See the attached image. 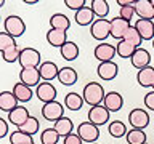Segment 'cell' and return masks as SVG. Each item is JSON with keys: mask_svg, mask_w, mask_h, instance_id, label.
<instances>
[{"mask_svg": "<svg viewBox=\"0 0 154 144\" xmlns=\"http://www.w3.org/2000/svg\"><path fill=\"white\" fill-rule=\"evenodd\" d=\"M82 96H84V101L90 107L93 106H100L103 104L104 101V96H106V91L103 88L101 83H96V82H90V83L85 85L84 91H82Z\"/></svg>", "mask_w": 154, "mask_h": 144, "instance_id": "obj_1", "label": "cell"}, {"mask_svg": "<svg viewBox=\"0 0 154 144\" xmlns=\"http://www.w3.org/2000/svg\"><path fill=\"white\" fill-rule=\"evenodd\" d=\"M42 56L40 51L35 50V48H23L21 50V56H19V64H21V69H27V67H40L42 64Z\"/></svg>", "mask_w": 154, "mask_h": 144, "instance_id": "obj_2", "label": "cell"}, {"mask_svg": "<svg viewBox=\"0 0 154 144\" xmlns=\"http://www.w3.org/2000/svg\"><path fill=\"white\" fill-rule=\"evenodd\" d=\"M77 134L80 136V139L84 142L93 144L100 138V127H96L91 122H82L77 125Z\"/></svg>", "mask_w": 154, "mask_h": 144, "instance_id": "obj_3", "label": "cell"}, {"mask_svg": "<svg viewBox=\"0 0 154 144\" xmlns=\"http://www.w3.org/2000/svg\"><path fill=\"white\" fill-rule=\"evenodd\" d=\"M40 112H42V117L48 120V122H58L60 118L64 117V107L58 101H51V103L43 104Z\"/></svg>", "mask_w": 154, "mask_h": 144, "instance_id": "obj_4", "label": "cell"}, {"mask_svg": "<svg viewBox=\"0 0 154 144\" xmlns=\"http://www.w3.org/2000/svg\"><path fill=\"white\" fill-rule=\"evenodd\" d=\"M3 27H5V32H7L8 35L14 37V38L21 37L23 34L26 32V24H24V21L19 16H16V14H11V16H8L5 19Z\"/></svg>", "mask_w": 154, "mask_h": 144, "instance_id": "obj_5", "label": "cell"}, {"mask_svg": "<svg viewBox=\"0 0 154 144\" xmlns=\"http://www.w3.org/2000/svg\"><path fill=\"white\" fill-rule=\"evenodd\" d=\"M90 34L95 40L103 43L111 35V21H108V19H96L90 26Z\"/></svg>", "mask_w": 154, "mask_h": 144, "instance_id": "obj_6", "label": "cell"}, {"mask_svg": "<svg viewBox=\"0 0 154 144\" xmlns=\"http://www.w3.org/2000/svg\"><path fill=\"white\" fill-rule=\"evenodd\" d=\"M128 123L132 125V128H138V130H144L149 125V114L144 109H132L128 114Z\"/></svg>", "mask_w": 154, "mask_h": 144, "instance_id": "obj_7", "label": "cell"}, {"mask_svg": "<svg viewBox=\"0 0 154 144\" xmlns=\"http://www.w3.org/2000/svg\"><path fill=\"white\" fill-rule=\"evenodd\" d=\"M109 115H111V112L104 107V104L93 106L88 110V122H91L96 127H101V125L109 122Z\"/></svg>", "mask_w": 154, "mask_h": 144, "instance_id": "obj_8", "label": "cell"}, {"mask_svg": "<svg viewBox=\"0 0 154 144\" xmlns=\"http://www.w3.org/2000/svg\"><path fill=\"white\" fill-rule=\"evenodd\" d=\"M40 80L42 77H40V72H38V67H27V69H21V72H19V82L27 85L29 88L38 86L42 83Z\"/></svg>", "mask_w": 154, "mask_h": 144, "instance_id": "obj_9", "label": "cell"}, {"mask_svg": "<svg viewBox=\"0 0 154 144\" xmlns=\"http://www.w3.org/2000/svg\"><path fill=\"white\" fill-rule=\"evenodd\" d=\"M96 74L101 80L109 82L114 80L119 74V66L116 64L114 61H106V62H100L98 67H96Z\"/></svg>", "mask_w": 154, "mask_h": 144, "instance_id": "obj_10", "label": "cell"}, {"mask_svg": "<svg viewBox=\"0 0 154 144\" xmlns=\"http://www.w3.org/2000/svg\"><path fill=\"white\" fill-rule=\"evenodd\" d=\"M56 94H58V91L50 82H42V83L35 88V96L42 101L43 104L56 101Z\"/></svg>", "mask_w": 154, "mask_h": 144, "instance_id": "obj_11", "label": "cell"}, {"mask_svg": "<svg viewBox=\"0 0 154 144\" xmlns=\"http://www.w3.org/2000/svg\"><path fill=\"white\" fill-rule=\"evenodd\" d=\"M130 27H132V24L128 21H125V19H122L120 16L111 19V37L120 42L125 37V34H127Z\"/></svg>", "mask_w": 154, "mask_h": 144, "instance_id": "obj_12", "label": "cell"}, {"mask_svg": "<svg viewBox=\"0 0 154 144\" xmlns=\"http://www.w3.org/2000/svg\"><path fill=\"white\" fill-rule=\"evenodd\" d=\"M93 55H95V58L100 62H106V61H112V58L117 55V51H116V46L114 45L103 42V43H100V45L95 46Z\"/></svg>", "mask_w": 154, "mask_h": 144, "instance_id": "obj_13", "label": "cell"}, {"mask_svg": "<svg viewBox=\"0 0 154 144\" xmlns=\"http://www.w3.org/2000/svg\"><path fill=\"white\" fill-rule=\"evenodd\" d=\"M130 62H132V66L135 69L141 70V69H144V67H148L151 64V55H149V51L146 48L140 46V48H137V51L133 53V56L130 58Z\"/></svg>", "mask_w": 154, "mask_h": 144, "instance_id": "obj_14", "label": "cell"}, {"mask_svg": "<svg viewBox=\"0 0 154 144\" xmlns=\"http://www.w3.org/2000/svg\"><path fill=\"white\" fill-rule=\"evenodd\" d=\"M29 117H31V114H29V110L24 107V106H18L16 109H13L11 112L8 114V122L14 125V127L21 128L24 123L29 120Z\"/></svg>", "mask_w": 154, "mask_h": 144, "instance_id": "obj_15", "label": "cell"}, {"mask_svg": "<svg viewBox=\"0 0 154 144\" xmlns=\"http://www.w3.org/2000/svg\"><path fill=\"white\" fill-rule=\"evenodd\" d=\"M135 13L140 19H154V7L151 0H137L135 2Z\"/></svg>", "mask_w": 154, "mask_h": 144, "instance_id": "obj_16", "label": "cell"}, {"mask_svg": "<svg viewBox=\"0 0 154 144\" xmlns=\"http://www.w3.org/2000/svg\"><path fill=\"white\" fill-rule=\"evenodd\" d=\"M103 104L109 112H119L124 106V98L120 96V93H117V91H109V93H106V96H104Z\"/></svg>", "mask_w": 154, "mask_h": 144, "instance_id": "obj_17", "label": "cell"}, {"mask_svg": "<svg viewBox=\"0 0 154 144\" xmlns=\"http://www.w3.org/2000/svg\"><path fill=\"white\" fill-rule=\"evenodd\" d=\"M38 72H40V77L43 82H53L55 79H58L60 69L53 61H43L40 67H38Z\"/></svg>", "mask_w": 154, "mask_h": 144, "instance_id": "obj_18", "label": "cell"}, {"mask_svg": "<svg viewBox=\"0 0 154 144\" xmlns=\"http://www.w3.org/2000/svg\"><path fill=\"white\" fill-rule=\"evenodd\" d=\"M135 29L141 35L143 40H154V21L149 19H137Z\"/></svg>", "mask_w": 154, "mask_h": 144, "instance_id": "obj_19", "label": "cell"}, {"mask_svg": "<svg viewBox=\"0 0 154 144\" xmlns=\"http://www.w3.org/2000/svg\"><path fill=\"white\" fill-rule=\"evenodd\" d=\"M74 19H75V22L79 24V26L85 27V26H91V24L96 21V16H95L93 10H91L90 7H84L82 10L74 13Z\"/></svg>", "mask_w": 154, "mask_h": 144, "instance_id": "obj_20", "label": "cell"}, {"mask_svg": "<svg viewBox=\"0 0 154 144\" xmlns=\"http://www.w3.org/2000/svg\"><path fill=\"white\" fill-rule=\"evenodd\" d=\"M18 98L14 96L13 91H2L0 93V109L3 110V112H11L13 109L18 107Z\"/></svg>", "mask_w": 154, "mask_h": 144, "instance_id": "obj_21", "label": "cell"}, {"mask_svg": "<svg viewBox=\"0 0 154 144\" xmlns=\"http://www.w3.org/2000/svg\"><path fill=\"white\" fill-rule=\"evenodd\" d=\"M137 82L140 86H144V88H152L154 86V67L148 66L144 69L138 70L137 74Z\"/></svg>", "mask_w": 154, "mask_h": 144, "instance_id": "obj_22", "label": "cell"}, {"mask_svg": "<svg viewBox=\"0 0 154 144\" xmlns=\"http://www.w3.org/2000/svg\"><path fill=\"white\" fill-rule=\"evenodd\" d=\"M53 128L58 131V134L64 139L66 136H69V134H72L74 133V122L69 118V117H63V118H60L58 122H55V125H53Z\"/></svg>", "mask_w": 154, "mask_h": 144, "instance_id": "obj_23", "label": "cell"}, {"mask_svg": "<svg viewBox=\"0 0 154 144\" xmlns=\"http://www.w3.org/2000/svg\"><path fill=\"white\" fill-rule=\"evenodd\" d=\"M77 79H79V75H77V70L74 69V67H63V69H60V74H58V80H60L61 85L64 86H71L74 85Z\"/></svg>", "mask_w": 154, "mask_h": 144, "instance_id": "obj_24", "label": "cell"}, {"mask_svg": "<svg viewBox=\"0 0 154 144\" xmlns=\"http://www.w3.org/2000/svg\"><path fill=\"white\" fill-rule=\"evenodd\" d=\"M47 42L50 43L51 46H56V48H61L67 40V32L64 31H56V29H50L47 32Z\"/></svg>", "mask_w": 154, "mask_h": 144, "instance_id": "obj_25", "label": "cell"}, {"mask_svg": "<svg viewBox=\"0 0 154 144\" xmlns=\"http://www.w3.org/2000/svg\"><path fill=\"white\" fill-rule=\"evenodd\" d=\"M71 27V21L66 14L63 13H55L50 18V29H56V31H67Z\"/></svg>", "mask_w": 154, "mask_h": 144, "instance_id": "obj_26", "label": "cell"}, {"mask_svg": "<svg viewBox=\"0 0 154 144\" xmlns=\"http://www.w3.org/2000/svg\"><path fill=\"white\" fill-rule=\"evenodd\" d=\"M84 96L75 93V91H71L64 96V106L69 110H80L82 106H84Z\"/></svg>", "mask_w": 154, "mask_h": 144, "instance_id": "obj_27", "label": "cell"}, {"mask_svg": "<svg viewBox=\"0 0 154 144\" xmlns=\"http://www.w3.org/2000/svg\"><path fill=\"white\" fill-rule=\"evenodd\" d=\"M90 8L93 10L96 19H104L109 14V3L106 0H91Z\"/></svg>", "mask_w": 154, "mask_h": 144, "instance_id": "obj_28", "label": "cell"}, {"mask_svg": "<svg viewBox=\"0 0 154 144\" xmlns=\"http://www.w3.org/2000/svg\"><path fill=\"white\" fill-rule=\"evenodd\" d=\"M60 51H61V56L64 58L66 61H74V59H77V58H79V53H80L79 46H77V43H74V42H66L64 45L60 48Z\"/></svg>", "mask_w": 154, "mask_h": 144, "instance_id": "obj_29", "label": "cell"}, {"mask_svg": "<svg viewBox=\"0 0 154 144\" xmlns=\"http://www.w3.org/2000/svg\"><path fill=\"white\" fill-rule=\"evenodd\" d=\"M13 93L18 98L19 103H27V101H31V98H32V90L29 88L27 85L21 83V82H19V83H14Z\"/></svg>", "mask_w": 154, "mask_h": 144, "instance_id": "obj_30", "label": "cell"}, {"mask_svg": "<svg viewBox=\"0 0 154 144\" xmlns=\"http://www.w3.org/2000/svg\"><path fill=\"white\" fill-rule=\"evenodd\" d=\"M116 51H117L119 58H124V59H128V58L133 56V53L137 51V46L132 45L127 40H120L117 45H116Z\"/></svg>", "mask_w": 154, "mask_h": 144, "instance_id": "obj_31", "label": "cell"}, {"mask_svg": "<svg viewBox=\"0 0 154 144\" xmlns=\"http://www.w3.org/2000/svg\"><path fill=\"white\" fill-rule=\"evenodd\" d=\"M125 139H127V144H146L148 136H146V133H144V130L132 128V130H128Z\"/></svg>", "mask_w": 154, "mask_h": 144, "instance_id": "obj_32", "label": "cell"}, {"mask_svg": "<svg viewBox=\"0 0 154 144\" xmlns=\"http://www.w3.org/2000/svg\"><path fill=\"white\" fill-rule=\"evenodd\" d=\"M108 131H109L111 136L116 138V139H119V138H122V136H127V133H128L125 123L120 122V120H114V122H111L109 127H108Z\"/></svg>", "mask_w": 154, "mask_h": 144, "instance_id": "obj_33", "label": "cell"}, {"mask_svg": "<svg viewBox=\"0 0 154 144\" xmlns=\"http://www.w3.org/2000/svg\"><path fill=\"white\" fill-rule=\"evenodd\" d=\"M10 144H35L31 134L23 133L21 130H16L10 134Z\"/></svg>", "mask_w": 154, "mask_h": 144, "instance_id": "obj_34", "label": "cell"}, {"mask_svg": "<svg viewBox=\"0 0 154 144\" xmlns=\"http://www.w3.org/2000/svg\"><path fill=\"white\" fill-rule=\"evenodd\" d=\"M60 138L61 136L58 134V131L55 128H47L40 134V144H58Z\"/></svg>", "mask_w": 154, "mask_h": 144, "instance_id": "obj_35", "label": "cell"}, {"mask_svg": "<svg viewBox=\"0 0 154 144\" xmlns=\"http://www.w3.org/2000/svg\"><path fill=\"white\" fill-rule=\"evenodd\" d=\"M38 128H40V122H38V118H35V117H29V120L26 123L23 125L21 128H18V130H21L23 133H26V134H35L37 131H38Z\"/></svg>", "mask_w": 154, "mask_h": 144, "instance_id": "obj_36", "label": "cell"}, {"mask_svg": "<svg viewBox=\"0 0 154 144\" xmlns=\"http://www.w3.org/2000/svg\"><path fill=\"white\" fill-rule=\"evenodd\" d=\"M122 40H127V42H130L132 45H135L137 48H140V45H141V42H143V38H141V35L138 34V31L135 29V26H132L127 31V34H125V37L122 38Z\"/></svg>", "mask_w": 154, "mask_h": 144, "instance_id": "obj_37", "label": "cell"}, {"mask_svg": "<svg viewBox=\"0 0 154 144\" xmlns=\"http://www.w3.org/2000/svg\"><path fill=\"white\" fill-rule=\"evenodd\" d=\"M19 56H21V50L18 46H11L8 50L2 51V58L5 62H16L19 61Z\"/></svg>", "mask_w": 154, "mask_h": 144, "instance_id": "obj_38", "label": "cell"}, {"mask_svg": "<svg viewBox=\"0 0 154 144\" xmlns=\"http://www.w3.org/2000/svg\"><path fill=\"white\" fill-rule=\"evenodd\" d=\"M11 46H18L16 45V38L8 35L7 32H2L0 34V51H5V50H8V48H11Z\"/></svg>", "mask_w": 154, "mask_h": 144, "instance_id": "obj_39", "label": "cell"}, {"mask_svg": "<svg viewBox=\"0 0 154 144\" xmlns=\"http://www.w3.org/2000/svg\"><path fill=\"white\" fill-rule=\"evenodd\" d=\"M64 5L69 10H74L75 11H79V10H82L84 7H87V2L85 0H64Z\"/></svg>", "mask_w": 154, "mask_h": 144, "instance_id": "obj_40", "label": "cell"}, {"mask_svg": "<svg viewBox=\"0 0 154 144\" xmlns=\"http://www.w3.org/2000/svg\"><path fill=\"white\" fill-rule=\"evenodd\" d=\"M135 5L133 7H124V8H120V13H119V16L122 18V19H125V21H132L133 19V16H135Z\"/></svg>", "mask_w": 154, "mask_h": 144, "instance_id": "obj_41", "label": "cell"}, {"mask_svg": "<svg viewBox=\"0 0 154 144\" xmlns=\"http://www.w3.org/2000/svg\"><path fill=\"white\" fill-rule=\"evenodd\" d=\"M144 106H146V109L154 110V90L148 91V93L144 94Z\"/></svg>", "mask_w": 154, "mask_h": 144, "instance_id": "obj_42", "label": "cell"}, {"mask_svg": "<svg viewBox=\"0 0 154 144\" xmlns=\"http://www.w3.org/2000/svg\"><path fill=\"white\" fill-rule=\"evenodd\" d=\"M64 144H84V141L80 139V136L77 133H72L64 138Z\"/></svg>", "mask_w": 154, "mask_h": 144, "instance_id": "obj_43", "label": "cell"}, {"mask_svg": "<svg viewBox=\"0 0 154 144\" xmlns=\"http://www.w3.org/2000/svg\"><path fill=\"white\" fill-rule=\"evenodd\" d=\"M8 134V122L5 118H0V138H5Z\"/></svg>", "mask_w": 154, "mask_h": 144, "instance_id": "obj_44", "label": "cell"}, {"mask_svg": "<svg viewBox=\"0 0 154 144\" xmlns=\"http://www.w3.org/2000/svg\"><path fill=\"white\" fill-rule=\"evenodd\" d=\"M137 0H117V5H120V8L124 7H133Z\"/></svg>", "mask_w": 154, "mask_h": 144, "instance_id": "obj_45", "label": "cell"}, {"mask_svg": "<svg viewBox=\"0 0 154 144\" xmlns=\"http://www.w3.org/2000/svg\"><path fill=\"white\" fill-rule=\"evenodd\" d=\"M24 3H26V5H37L38 2H37V0H24Z\"/></svg>", "mask_w": 154, "mask_h": 144, "instance_id": "obj_46", "label": "cell"}, {"mask_svg": "<svg viewBox=\"0 0 154 144\" xmlns=\"http://www.w3.org/2000/svg\"><path fill=\"white\" fill-rule=\"evenodd\" d=\"M151 2H152V7H154V0H151Z\"/></svg>", "mask_w": 154, "mask_h": 144, "instance_id": "obj_47", "label": "cell"}, {"mask_svg": "<svg viewBox=\"0 0 154 144\" xmlns=\"http://www.w3.org/2000/svg\"><path fill=\"white\" fill-rule=\"evenodd\" d=\"M152 48H154V40H152Z\"/></svg>", "mask_w": 154, "mask_h": 144, "instance_id": "obj_48", "label": "cell"}, {"mask_svg": "<svg viewBox=\"0 0 154 144\" xmlns=\"http://www.w3.org/2000/svg\"><path fill=\"white\" fill-rule=\"evenodd\" d=\"M93 144H98V142H93Z\"/></svg>", "mask_w": 154, "mask_h": 144, "instance_id": "obj_49", "label": "cell"}, {"mask_svg": "<svg viewBox=\"0 0 154 144\" xmlns=\"http://www.w3.org/2000/svg\"><path fill=\"white\" fill-rule=\"evenodd\" d=\"M152 90H154V86H152Z\"/></svg>", "mask_w": 154, "mask_h": 144, "instance_id": "obj_50", "label": "cell"}]
</instances>
